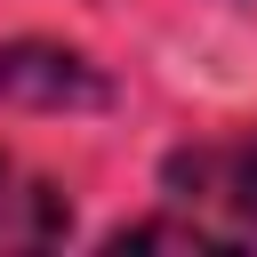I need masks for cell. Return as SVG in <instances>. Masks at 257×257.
Returning <instances> with one entry per match:
<instances>
[{
	"label": "cell",
	"instance_id": "obj_4",
	"mask_svg": "<svg viewBox=\"0 0 257 257\" xmlns=\"http://www.w3.org/2000/svg\"><path fill=\"white\" fill-rule=\"evenodd\" d=\"M104 249H241V233H217V225H201V217H145V225H120Z\"/></svg>",
	"mask_w": 257,
	"mask_h": 257
},
{
	"label": "cell",
	"instance_id": "obj_2",
	"mask_svg": "<svg viewBox=\"0 0 257 257\" xmlns=\"http://www.w3.org/2000/svg\"><path fill=\"white\" fill-rule=\"evenodd\" d=\"M169 185H177L185 201H217V209H233V217L257 233V137L177 153V161H169Z\"/></svg>",
	"mask_w": 257,
	"mask_h": 257
},
{
	"label": "cell",
	"instance_id": "obj_1",
	"mask_svg": "<svg viewBox=\"0 0 257 257\" xmlns=\"http://www.w3.org/2000/svg\"><path fill=\"white\" fill-rule=\"evenodd\" d=\"M0 96L8 104H40V112H64V104H104V72L72 48H48V40H8L0 48Z\"/></svg>",
	"mask_w": 257,
	"mask_h": 257
},
{
	"label": "cell",
	"instance_id": "obj_3",
	"mask_svg": "<svg viewBox=\"0 0 257 257\" xmlns=\"http://www.w3.org/2000/svg\"><path fill=\"white\" fill-rule=\"evenodd\" d=\"M72 233V201L32 177L24 161H0V257H24V249H56Z\"/></svg>",
	"mask_w": 257,
	"mask_h": 257
}]
</instances>
